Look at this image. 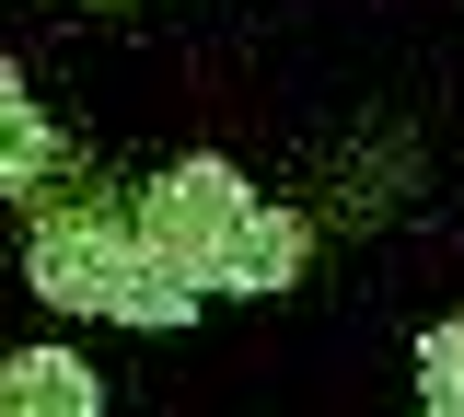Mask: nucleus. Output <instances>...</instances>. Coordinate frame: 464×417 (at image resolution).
<instances>
[{
	"label": "nucleus",
	"mask_w": 464,
	"mask_h": 417,
	"mask_svg": "<svg viewBox=\"0 0 464 417\" xmlns=\"http://www.w3.org/2000/svg\"><path fill=\"white\" fill-rule=\"evenodd\" d=\"M70 175H82V163H70V139H58L47 105L24 93V70L0 59V197H12V209H35V197H58Z\"/></svg>",
	"instance_id": "obj_3"
},
{
	"label": "nucleus",
	"mask_w": 464,
	"mask_h": 417,
	"mask_svg": "<svg viewBox=\"0 0 464 417\" xmlns=\"http://www.w3.org/2000/svg\"><path fill=\"white\" fill-rule=\"evenodd\" d=\"M418 394H430L441 417H464V313L418 325Z\"/></svg>",
	"instance_id": "obj_5"
},
{
	"label": "nucleus",
	"mask_w": 464,
	"mask_h": 417,
	"mask_svg": "<svg viewBox=\"0 0 464 417\" xmlns=\"http://www.w3.org/2000/svg\"><path fill=\"white\" fill-rule=\"evenodd\" d=\"M24 290L47 301V313H82V325H140V336L198 325V290H186L163 255L128 232V197H35V232H24Z\"/></svg>",
	"instance_id": "obj_2"
},
{
	"label": "nucleus",
	"mask_w": 464,
	"mask_h": 417,
	"mask_svg": "<svg viewBox=\"0 0 464 417\" xmlns=\"http://www.w3.org/2000/svg\"><path fill=\"white\" fill-rule=\"evenodd\" d=\"M93 406H105V371L82 348H47L35 336V348L0 359V417H93Z\"/></svg>",
	"instance_id": "obj_4"
},
{
	"label": "nucleus",
	"mask_w": 464,
	"mask_h": 417,
	"mask_svg": "<svg viewBox=\"0 0 464 417\" xmlns=\"http://www.w3.org/2000/svg\"><path fill=\"white\" fill-rule=\"evenodd\" d=\"M128 232L151 243L198 301H221V290L256 301V290H290L314 267V221L279 209V197H256L221 151H174L151 185H128Z\"/></svg>",
	"instance_id": "obj_1"
}]
</instances>
